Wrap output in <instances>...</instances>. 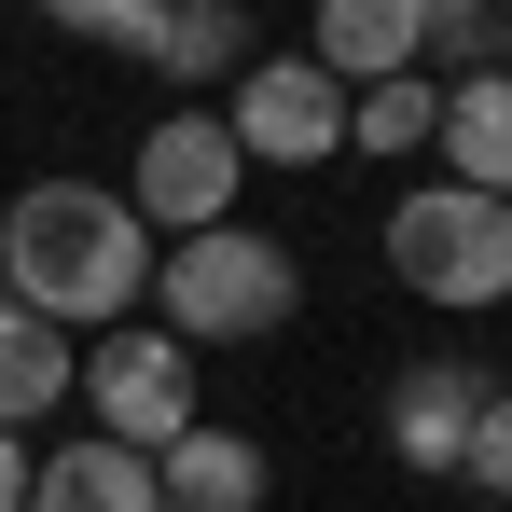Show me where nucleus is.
Wrapping results in <instances>:
<instances>
[{
  "label": "nucleus",
  "instance_id": "9",
  "mask_svg": "<svg viewBox=\"0 0 512 512\" xmlns=\"http://www.w3.org/2000/svg\"><path fill=\"white\" fill-rule=\"evenodd\" d=\"M263 485H277L263 443H250V429H222V416H194L167 457H153V499H167V512H263Z\"/></svg>",
  "mask_w": 512,
  "mask_h": 512
},
{
  "label": "nucleus",
  "instance_id": "8",
  "mask_svg": "<svg viewBox=\"0 0 512 512\" xmlns=\"http://www.w3.org/2000/svg\"><path fill=\"white\" fill-rule=\"evenodd\" d=\"M471 416H485V374H471V360H416V374L388 388V457H402V471H457V457H471Z\"/></svg>",
  "mask_w": 512,
  "mask_h": 512
},
{
  "label": "nucleus",
  "instance_id": "5",
  "mask_svg": "<svg viewBox=\"0 0 512 512\" xmlns=\"http://www.w3.org/2000/svg\"><path fill=\"white\" fill-rule=\"evenodd\" d=\"M236 139H222V111H153L139 125V167H125V208H139V236H208V222H236Z\"/></svg>",
  "mask_w": 512,
  "mask_h": 512
},
{
  "label": "nucleus",
  "instance_id": "7",
  "mask_svg": "<svg viewBox=\"0 0 512 512\" xmlns=\"http://www.w3.org/2000/svg\"><path fill=\"white\" fill-rule=\"evenodd\" d=\"M416 14H429V0H319V28H305L291 56L333 70L346 97H360V84H402V70H416Z\"/></svg>",
  "mask_w": 512,
  "mask_h": 512
},
{
  "label": "nucleus",
  "instance_id": "11",
  "mask_svg": "<svg viewBox=\"0 0 512 512\" xmlns=\"http://www.w3.org/2000/svg\"><path fill=\"white\" fill-rule=\"evenodd\" d=\"M28 512H167V499H153V457H125V443H56V457L28 471Z\"/></svg>",
  "mask_w": 512,
  "mask_h": 512
},
{
  "label": "nucleus",
  "instance_id": "3",
  "mask_svg": "<svg viewBox=\"0 0 512 512\" xmlns=\"http://www.w3.org/2000/svg\"><path fill=\"white\" fill-rule=\"evenodd\" d=\"M374 250L388 277L443 305V319H471V305H512V208L499 194H457V180H416L388 222H374Z\"/></svg>",
  "mask_w": 512,
  "mask_h": 512
},
{
  "label": "nucleus",
  "instance_id": "14",
  "mask_svg": "<svg viewBox=\"0 0 512 512\" xmlns=\"http://www.w3.org/2000/svg\"><path fill=\"white\" fill-rule=\"evenodd\" d=\"M250 56H263V42H250V14H236V0H194V14H167V42H153V70H167V84H236Z\"/></svg>",
  "mask_w": 512,
  "mask_h": 512
},
{
  "label": "nucleus",
  "instance_id": "16",
  "mask_svg": "<svg viewBox=\"0 0 512 512\" xmlns=\"http://www.w3.org/2000/svg\"><path fill=\"white\" fill-rule=\"evenodd\" d=\"M56 28L97 42V56H139V70H153V42H167V14H153V0H56Z\"/></svg>",
  "mask_w": 512,
  "mask_h": 512
},
{
  "label": "nucleus",
  "instance_id": "10",
  "mask_svg": "<svg viewBox=\"0 0 512 512\" xmlns=\"http://www.w3.org/2000/svg\"><path fill=\"white\" fill-rule=\"evenodd\" d=\"M443 180L457 194H499L512 208V70H485V84H443Z\"/></svg>",
  "mask_w": 512,
  "mask_h": 512
},
{
  "label": "nucleus",
  "instance_id": "19",
  "mask_svg": "<svg viewBox=\"0 0 512 512\" xmlns=\"http://www.w3.org/2000/svg\"><path fill=\"white\" fill-rule=\"evenodd\" d=\"M471 512H485V499H471Z\"/></svg>",
  "mask_w": 512,
  "mask_h": 512
},
{
  "label": "nucleus",
  "instance_id": "18",
  "mask_svg": "<svg viewBox=\"0 0 512 512\" xmlns=\"http://www.w3.org/2000/svg\"><path fill=\"white\" fill-rule=\"evenodd\" d=\"M28 471H42V457H28V429H0V512H28Z\"/></svg>",
  "mask_w": 512,
  "mask_h": 512
},
{
  "label": "nucleus",
  "instance_id": "17",
  "mask_svg": "<svg viewBox=\"0 0 512 512\" xmlns=\"http://www.w3.org/2000/svg\"><path fill=\"white\" fill-rule=\"evenodd\" d=\"M457 471H471V499H485V512H512V388H485V416H471V457H457Z\"/></svg>",
  "mask_w": 512,
  "mask_h": 512
},
{
  "label": "nucleus",
  "instance_id": "15",
  "mask_svg": "<svg viewBox=\"0 0 512 512\" xmlns=\"http://www.w3.org/2000/svg\"><path fill=\"white\" fill-rule=\"evenodd\" d=\"M416 70H429V84H443V70H457V84L512 70V14H485V0H429V14H416Z\"/></svg>",
  "mask_w": 512,
  "mask_h": 512
},
{
  "label": "nucleus",
  "instance_id": "1",
  "mask_svg": "<svg viewBox=\"0 0 512 512\" xmlns=\"http://www.w3.org/2000/svg\"><path fill=\"white\" fill-rule=\"evenodd\" d=\"M0 305H28L42 333H111L139 291H153V236L111 180H28L0 208Z\"/></svg>",
  "mask_w": 512,
  "mask_h": 512
},
{
  "label": "nucleus",
  "instance_id": "4",
  "mask_svg": "<svg viewBox=\"0 0 512 512\" xmlns=\"http://www.w3.org/2000/svg\"><path fill=\"white\" fill-rule=\"evenodd\" d=\"M70 388H84L97 443H125V457H167L180 429L208 416V402H194V346H167V333H97L84 360H70Z\"/></svg>",
  "mask_w": 512,
  "mask_h": 512
},
{
  "label": "nucleus",
  "instance_id": "6",
  "mask_svg": "<svg viewBox=\"0 0 512 512\" xmlns=\"http://www.w3.org/2000/svg\"><path fill=\"white\" fill-rule=\"evenodd\" d=\"M222 139H236V167H333L346 153V84L305 70V56H250L222 84Z\"/></svg>",
  "mask_w": 512,
  "mask_h": 512
},
{
  "label": "nucleus",
  "instance_id": "2",
  "mask_svg": "<svg viewBox=\"0 0 512 512\" xmlns=\"http://www.w3.org/2000/svg\"><path fill=\"white\" fill-rule=\"evenodd\" d=\"M291 305H305V263L277 250L263 222H208V236L153 250V333L194 346V360L208 346H277Z\"/></svg>",
  "mask_w": 512,
  "mask_h": 512
},
{
  "label": "nucleus",
  "instance_id": "12",
  "mask_svg": "<svg viewBox=\"0 0 512 512\" xmlns=\"http://www.w3.org/2000/svg\"><path fill=\"white\" fill-rule=\"evenodd\" d=\"M429 139H443V84H429V70H402V84H360V97H346V153L402 167V153H429Z\"/></svg>",
  "mask_w": 512,
  "mask_h": 512
},
{
  "label": "nucleus",
  "instance_id": "13",
  "mask_svg": "<svg viewBox=\"0 0 512 512\" xmlns=\"http://www.w3.org/2000/svg\"><path fill=\"white\" fill-rule=\"evenodd\" d=\"M56 402H70V333H42L28 305H0V429L56 416Z\"/></svg>",
  "mask_w": 512,
  "mask_h": 512
}]
</instances>
